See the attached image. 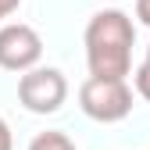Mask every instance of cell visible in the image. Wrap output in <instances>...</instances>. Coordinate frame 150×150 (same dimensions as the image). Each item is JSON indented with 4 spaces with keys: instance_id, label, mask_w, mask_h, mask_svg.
Returning <instances> with one entry per match:
<instances>
[{
    "instance_id": "obj_1",
    "label": "cell",
    "mask_w": 150,
    "mask_h": 150,
    "mask_svg": "<svg viewBox=\"0 0 150 150\" xmlns=\"http://www.w3.org/2000/svg\"><path fill=\"white\" fill-rule=\"evenodd\" d=\"M136 29L125 11H100L86 25V64L89 79H125L132 68Z\"/></svg>"
},
{
    "instance_id": "obj_2",
    "label": "cell",
    "mask_w": 150,
    "mask_h": 150,
    "mask_svg": "<svg viewBox=\"0 0 150 150\" xmlns=\"http://www.w3.org/2000/svg\"><path fill=\"white\" fill-rule=\"evenodd\" d=\"M79 107L93 122H122L132 111V89L125 79H86L79 86Z\"/></svg>"
},
{
    "instance_id": "obj_3",
    "label": "cell",
    "mask_w": 150,
    "mask_h": 150,
    "mask_svg": "<svg viewBox=\"0 0 150 150\" xmlns=\"http://www.w3.org/2000/svg\"><path fill=\"white\" fill-rule=\"evenodd\" d=\"M68 97V79L57 68H32L18 79V100L32 115H54Z\"/></svg>"
},
{
    "instance_id": "obj_4",
    "label": "cell",
    "mask_w": 150,
    "mask_h": 150,
    "mask_svg": "<svg viewBox=\"0 0 150 150\" xmlns=\"http://www.w3.org/2000/svg\"><path fill=\"white\" fill-rule=\"evenodd\" d=\"M40 57H43V40H40V32L32 25L14 22V25L0 29V68L25 75V71L36 68Z\"/></svg>"
},
{
    "instance_id": "obj_5",
    "label": "cell",
    "mask_w": 150,
    "mask_h": 150,
    "mask_svg": "<svg viewBox=\"0 0 150 150\" xmlns=\"http://www.w3.org/2000/svg\"><path fill=\"white\" fill-rule=\"evenodd\" d=\"M29 150H75V143L64 132H54V129H50V132H40V136H36L29 143Z\"/></svg>"
},
{
    "instance_id": "obj_6",
    "label": "cell",
    "mask_w": 150,
    "mask_h": 150,
    "mask_svg": "<svg viewBox=\"0 0 150 150\" xmlns=\"http://www.w3.org/2000/svg\"><path fill=\"white\" fill-rule=\"evenodd\" d=\"M136 93H139L143 100H150V61H143L136 68Z\"/></svg>"
},
{
    "instance_id": "obj_7",
    "label": "cell",
    "mask_w": 150,
    "mask_h": 150,
    "mask_svg": "<svg viewBox=\"0 0 150 150\" xmlns=\"http://www.w3.org/2000/svg\"><path fill=\"white\" fill-rule=\"evenodd\" d=\"M136 18L150 29V0H136Z\"/></svg>"
},
{
    "instance_id": "obj_8",
    "label": "cell",
    "mask_w": 150,
    "mask_h": 150,
    "mask_svg": "<svg viewBox=\"0 0 150 150\" xmlns=\"http://www.w3.org/2000/svg\"><path fill=\"white\" fill-rule=\"evenodd\" d=\"M18 4H22V0H0V22H4L7 14H14V11H18Z\"/></svg>"
},
{
    "instance_id": "obj_9",
    "label": "cell",
    "mask_w": 150,
    "mask_h": 150,
    "mask_svg": "<svg viewBox=\"0 0 150 150\" xmlns=\"http://www.w3.org/2000/svg\"><path fill=\"white\" fill-rule=\"evenodd\" d=\"M0 150H11V129L4 118H0Z\"/></svg>"
},
{
    "instance_id": "obj_10",
    "label": "cell",
    "mask_w": 150,
    "mask_h": 150,
    "mask_svg": "<svg viewBox=\"0 0 150 150\" xmlns=\"http://www.w3.org/2000/svg\"><path fill=\"white\" fill-rule=\"evenodd\" d=\"M143 61H150V47H146V57H143Z\"/></svg>"
}]
</instances>
